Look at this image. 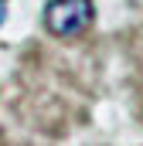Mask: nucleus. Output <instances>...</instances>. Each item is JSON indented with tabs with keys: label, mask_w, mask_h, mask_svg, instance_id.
<instances>
[{
	"label": "nucleus",
	"mask_w": 143,
	"mask_h": 146,
	"mask_svg": "<svg viewBox=\"0 0 143 146\" xmlns=\"http://www.w3.org/2000/svg\"><path fill=\"white\" fill-rule=\"evenodd\" d=\"M92 17H96L92 0H48L44 31L55 37H75L92 24Z\"/></svg>",
	"instance_id": "1"
},
{
	"label": "nucleus",
	"mask_w": 143,
	"mask_h": 146,
	"mask_svg": "<svg viewBox=\"0 0 143 146\" xmlns=\"http://www.w3.org/2000/svg\"><path fill=\"white\" fill-rule=\"evenodd\" d=\"M3 17H7V3H0V24H3Z\"/></svg>",
	"instance_id": "2"
},
{
	"label": "nucleus",
	"mask_w": 143,
	"mask_h": 146,
	"mask_svg": "<svg viewBox=\"0 0 143 146\" xmlns=\"http://www.w3.org/2000/svg\"><path fill=\"white\" fill-rule=\"evenodd\" d=\"M0 3H7V0H0Z\"/></svg>",
	"instance_id": "3"
}]
</instances>
